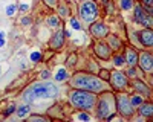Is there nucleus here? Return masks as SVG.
<instances>
[{"instance_id":"nucleus-40","label":"nucleus","mask_w":153,"mask_h":122,"mask_svg":"<svg viewBox=\"0 0 153 122\" xmlns=\"http://www.w3.org/2000/svg\"><path fill=\"white\" fill-rule=\"evenodd\" d=\"M45 3L48 6H55L57 5V0H45Z\"/></svg>"},{"instance_id":"nucleus-21","label":"nucleus","mask_w":153,"mask_h":122,"mask_svg":"<svg viewBox=\"0 0 153 122\" xmlns=\"http://www.w3.org/2000/svg\"><path fill=\"white\" fill-rule=\"evenodd\" d=\"M135 5V0H120V8L123 11H130Z\"/></svg>"},{"instance_id":"nucleus-19","label":"nucleus","mask_w":153,"mask_h":122,"mask_svg":"<svg viewBox=\"0 0 153 122\" xmlns=\"http://www.w3.org/2000/svg\"><path fill=\"white\" fill-rule=\"evenodd\" d=\"M68 78H69V73H68L66 69L61 67V69L57 70V73H55V81L60 82V81H65V79H68Z\"/></svg>"},{"instance_id":"nucleus-35","label":"nucleus","mask_w":153,"mask_h":122,"mask_svg":"<svg viewBox=\"0 0 153 122\" xmlns=\"http://www.w3.org/2000/svg\"><path fill=\"white\" fill-rule=\"evenodd\" d=\"M5 32L3 31H0V47H3L5 46V43H6V38H5Z\"/></svg>"},{"instance_id":"nucleus-23","label":"nucleus","mask_w":153,"mask_h":122,"mask_svg":"<svg viewBox=\"0 0 153 122\" xmlns=\"http://www.w3.org/2000/svg\"><path fill=\"white\" fill-rule=\"evenodd\" d=\"M113 64H115V67H123L124 64H126V61H124V57L121 55V54H117V55H113Z\"/></svg>"},{"instance_id":"nucleus-31","label":"nucleus","mask_w":153,"mask_h":122,"mask_svg":"<svg viewBox=\"0 0 153 122\" xmlns=\"http://www.w3.org/2000/svg\"><path fill=\"white\" fill-rule=\"evenodd\" d=\"M98 76L103 79V81H107L109 79V76H110V72L109 70H106V69H101L100 72H98Z\"/></svg>"},{"instance_id":"nucleus-10","label":"nucleus","mask_w":153,"mask_h":122,"mask_svg":"<svg viewBox=\"0 0 153 122\" xmlns=\"http://www.w3.org/2000/svg\"><path fill=\"white\" fill-rule=\"evenodd\" d=\"M89 32H91V35L94 37V38L97 40H101V38H104V37L109 35V28H107V24L103 23V21H92L91 23V28H89Z\"/></svg>"},{"instance_id":"nucleus-15","label":"nucleus","mask_w":153,"mask_h":122,"mask_svg":"<svg viewBox=\"0 0 153 122\" xmlns=\"http://www.w3.org/2000/svg\"><path fill=\"white\" fill-rule=\"evenodd\" d=\"M138 107H139L138 113H139V116H141V118L149 119V118L153 116V104L150 101H143V104H139Z\"/></svg>"},{"instance_id":"nucleus-18","label":"nucleus","mask_w":153,"mask_h":122,"mask_svg":"<svg viewBox=\"0 0 153 122\" xmlns=\"http://www.w3.org/2000/svg\"><path fill=\"white\" fill-rule=\"evenodd\" d=\"M107 44L110 46L112 51H118V49H121V46H123V43H121V40H120V37H117V35H110Z\"/></svg>"},{"instance_id":"nucleus-11","label":"nucleus","mask_w":153,"mask_h":122,"mask_svg":"<svg viewBox=\"0 0 153 122\" xmlns=\"http://www.w3.org/2000/svg\"><path fill=\"white\" fill-rule=\"evenodd\" d=\"M138 41L141 43L144 47H152L153 46V31H152V28H144V29H141L138 34Z\"/></svg>"},{"instance_id":"nucleus-37","label":"nucleus","mask_w":153,"mask_h":122,"mask_svg":"<svg viewBox=\"0 0 153 122\" xmlns=\"http://www.w3.org/2000/svg\"><path fill=\"white\" fill-rule=\"evenodd\" d=\"M75 58H76L75 55L69 57V58H68V61H66V64H68V66H74V64H75Z\"/></svg>"},{"instance_id":"nucleus-22","label":"nucleus","mask_w":153,"mask_h":122,"mask_svg":"<svg viewBox=\"0 0 153 122\" xmlns=\"http://www.w3.org/2000/svg\"><path fill=\"white\" fill-rule=\"evenodd\" d=\"M143 101H144V96L139 95V93H135V95L130 96V102H132L133 107H138L139 104H143Z\"/></svg>"},{"instance_id":"nucleus-8","label":"nucleus","mask_w":153,"mask_h":122,"mask_svg":"<svg viewBox=\"0 0 153 122\" xmlns=\"http://www.w3.org/2000/svg\"><path fill=\"white\" fill-rule=\"evenodd\" d=\"M133 20L138 24H143L144 28H152L153 26L152 14H149L141 3H135L133 5Z\"/></svg>"},{"instance_id":"nucleus-7","label":"nucleus","mask_w":153,"mask_h":122,"mask_svg":"<svg viewBox=\"0 0 153 122\" xmlns=\"http://www.w3.org/2000/svg\"><path fill=\"white\" fill-rule=\"evenodd\" d=\"M109 82H110L112 89H113L115 92H124L127 87H129V78H127L126 73L121 72V70H113V72H110Z\"/></svg>"},{"instance_id":"nucleus-25","label":"nucleus","mask_w":153,"mask_h":122,"mask_svg":"<svg viewBox=\"0 0 153 122\" xmlns=\"http://www.w3.org/2000/svg\"><path fill=\"white\" fill-rule=\"evenodd\" d=\"M139 3L144 6V9L149 12V14H152V11H153V0H139Z\"/></svg>"},{"instance_id":"nucleus-12","label":"nucleus","mask_w":153,"mask_h":122,"mask_svg":"<svg viewBox=\"0 0 153 122\" xmlns=\"http://www.w3.org/2000/svg\"><path fill=\"white\" fill-rule=\"evenodd\" d=\"M94 52L98 58L101 60H109L112 57V49L107 43H103V41H98L95 46H94Z\"/></svg>"},{"instance_id":"nucleus-6","label":"nucleus","mask_w":153,"mask_h":122,"mask_svg":"<svg viewBox=\"0 0 153 122\" xmlns=\"http://www.w3.org/2000/svg\"><path fill=\"white\" fill-rule=\"evenodd\" d=\"M115 104H117L118 108V113L124 118V119H132L133 113H135V107L130 102V96L126 95V93H120L115 96Z\"/></svg>"},{"instance_id":"nucleus-17","label":"nucleus","mask_w":153,"mask_h":122,"mask_svg":"<svg viewBox=\"0 0 153 122\" xmlns=\"http://www.w3.org/2000/svg\"><path fill=\"white\" fill-rule=\"evenodd\" d=\"M29 112H31V105L29 104H23V105H19V107H16V113H17V116L19 118H26L28 115H29Z\"/></svg>"},{"instance_id":"nucleus-38","label":"nucleus","mask_w":153,"mask_h":122,"mask_svg":"<svg viewBox=\"0 0 153 122\" xmlns=\"http://www.w3.org/2000/svg\"><path fill=\"white\" fill-rule=\"evenodd\" d=\"M42 78H43V79H49V78H51V72H49V70H43V72H42Z\"/></svg>"},{"instance_id":"nucleus-9","label":"nucleus","mask_w":153,"mask_h":122,"mask_svg":"<svg viewBox=\"0 0 153 122\" xmlns=\"http://www.w3.org/2000/svg\"><path fill=\"white\" fill-rule=\"evenodd\" d=\"M136 66H139L143 72L150 73L153 69V57L150 51H143L141 54H138V61H136Z\"/></svg>"},{"instance_id":"nucleus-27","label":"nucleus","mask_w":153,"mask_h":122,"mask_svg":"<svg viewBox=\"0 0 153 122\" xmlns=\"http://www.w3.org/2000/svg\"><path fill=\"white\" fill-rule=\"evenodd\" d=\"M29 58H31V61H32V63H40V61H42V58H43V55L40 54V52H32L31 55H29Z\"/></svg>"},{"instance_id":"nucleus-34","label":"nucleus","mask_w":153,"mask_h":122,"mask_svg":"<svg viewBox=\"0 0 153 122\" xmlns=\"http://www.w3.org/2000/svg\"><path fill=\"white\" fill-rule=\"evenodd\" d=\"M20 23L23 24V26H29V24L32 23V18H31V17H23V18L20 20Z\"/></svg>"},{"instance_id":"nucleus-39","label":"nucleus","mask_w":153,"mask_h":122,"mask_svg":"<svg viewBox=\"0 0 153 122\" xmlns=\"http://www.w3.org/2000/svg\"><path fill=\"white\" fill-rule=\"evenodd\" d=\"M29 119H31V121H46V118H45V116H35V115H34V116H31Z\"/></svg>"},{"instance_id":"nucleus-20","label":"nucleus","mask_w":153,"mask_h":122,"mask_svg":"<svg viewBox=\"0 0 153 122\" xmlns=\"http://www.w3.org/2000/svg\"><path fill=\"white\" fill-rule=\"evenodd\" d=\"M46 21H48V24L51 28H58L60 24H61V21H60V17L58 15H49L48 18H46Z\"/></svg>"},{"instance_id":"nucleus-24","label":"nucleus","mask_w":153,"mask_h":122,"mask_svg":"<svg viewBox=\"0 0 153 122\" xmlns=\"http://www.w3.org/2000/svg\"><path fill=\"white\" fill-rule=\"evenodd\" d=\"M101 2H103V5H104L106 14H113L115 8H113V3H112V0H101Z\"/></svg>"},{"instance_id":"nucleus-26","label":"nucleus","mask_w":153,"mask_h":122,"mask_svg":"<svg viewBox=\"0 0 153 122\" xmlns=\"http://www.w3.org/2000/svg\"><path fill=\"white\" fill-rule=\"evenodd\" d=\"M58 14H60V17H68L69 15V9H68V6L66 5H58Z\"/></svg>"},{"instance_id":"nucleus-5","label":"nucleus","mask_w":153,"mask_h":122,"mask_svg":"<svg viewBox=\"0 0 153 122\" xmlns=\"http://www.w3.org/2000/svg\"><path fill=\"white\" fill-rule=\"evenodd\" d=\"M78 15L86 23H92V21L98 20V17H100V8L95 3V0H86V2H83L80 5V8H78Z\"/></svg>"},{"instance_id":"nucleus-32","label":"nucleus","mask_w":153,"mask_h":122,"mask_svg":"<svg viewBox=\"0 0 153 122\" xmlns=\"http://www.w3.org/2000/svg\"><path fill=\"white\" fill-rule=\"evenodd\" d=\"M124 73H126L127 78H135V76H136V69H135V66H129L127 72H124Z\"/></svg>"},{"instance_id":"nucleus-13","label":"nucleus","mask_w":153,"mask_h":122,"mask_svg":"<svg viewBox=\"0 0 153 122\" xmlns=\"http://www.w3.org/2000/svg\"><path fill=\"white\" fill-rule=\"evenodd\" d=\"M65 34H63V31H57L54 32V35L51 37V41H49V47L52 49V51H58V49L63 47V44H65Z\"/></svg>"},{"instance_id":"nucleus-2","label":"nucleus","mask_w":153,"mask_h":122,"mask_svg":"<svg viewBox=\"0 0 153 122\" xmlns=\"http://www.w3.org/2000/svg\"><path fill=\"white\" fill-rule=\"evenodd\" d=\"M106 81H103L98 75H91L86 72H78L72 76V87L74 89H81L94 93H101L106 90Z\"/></svg>"},{"instance_id":"nucleus-29","label":"nucleus","mask_w":153,"mask_h":122,"mask_svg":"<svg viewBox=\"0 0 153 122\" xmlns=\"http://www.w3.org/2000/svg\"><path fill=\"white\" fill-rule=\"evenodd\" d=\"M16 11H17V5H8L6 9H5V12H6L8 17H12V15L16 14Z\"/></svg>"},{"instance_id":"nucleus-36","label":"nucleus","mask_w":153,"mask_h":122,"mask_svg":"<svg viewBox=\"0 0 153 122\" xmlns=\"http://www.w3.org/2000/svg\"><path fill=\"white\" fill-rule=\"evenodd\" d=\"M17 9H19L20 12H26V11L29 9V6H28V5H25V3H20V5L17 6Z\"/></svg>"},{"instance_id":"nucleus-4","label":"nucleus","mask_w":153,"mask_h":122,"mask_svg":"<svg viewBox=\"0 0 153 122\" xmlns=\"http://www.w3.org/2000/svg\"><path fill=\"white\" fill-rule=\"evenodd\" d=\"M97 96H98V93L72 87L71 92H69V104L75 108H78V110L91 112V110H94V107H95Z\"/></svg>"},{"instance_id":"nucleus-3","label":"nucleus","mask_w":153,"mask_h":122,"mask_svg":"<svg viewBox=\"0 0 153 122\" xmlns=\"http://www.w3.org/2000/svg\"><path fill=\"white\" fill-rule=\"evenodd\" d=\"M95 113L98 119L104 121H112L115 118V110H117V104H115V95L112 92L103 90L100 96H97L95 102Z\"/></svg>"},{"instance_id":"nucleus-16","label":"nucleus","mask_w":153,"mask_h":122,"mask_svg":"<svg viewBox=\"0 0 153 122\" xmlns=\"http://www.w3.org/2000/svg\"><path fill=\"white\" fill-rule=\"evenodd\" d=\"M124 61H126V64H129V66H136V61H138V52H136V49L127 47L126 49V55H124Z\"/></svg>"},{"instance_id":"nucleus-14","label":"nucleus","mask_w":153,"mask_h":122,"mask_svg":"<svg viewBox=\"0 0 153 122\" xmlns=\"http://www.w3.org/2000/svg\"><path fill=\"white\" fill-rule=\"evenodd\" d=\"M132 87H133V90H135L136 93L143 95L144 98H150V95H152L150 87H149L144 81H141V79H133V81H132Z\"/></svg>"},{"instance_id":"nucleus-30","label":"nucleus","mask_w":153,"mask_h":122,"mask_svg":"<svg viewBox=\"0 0 153 122\" xmlns=\"http://www.w3.org/2000/svg\"><path fill=\"white\" fill-rule=\"evenodd\" d=\"M71 26H72L75 31H81V29H83V26L80 24V21L76 20L75 17H71Z\"/></svg>"},{"instance_id":"nucleus-1","label":"nucleus","mask_w":153,"mask_h":122,"mask_svg":"<svg viewBox=\"0 0 153 122\" xmlns=\"http://www.w3.org/2000/svg\"><path fill=\"white\" fill-rule=\"evenodd\" d=\"M58 93L60 89L54 82H49V81L34 82L28 89H25V92L22 93V99L26 104H31L38 99H54Z\"/></svg>"},{"instance_id":"nucleus-33","label":"nucleus","mask_w":153,"mask_h":122,"mask_svg":"<svg viewBox=\"0 0 153 122\" xmlns=\"http://www.w3.org/2000/svg\"><path fill=\"white\" fill-rule=\"evenodd\" d=\"M14 112H16V105H14V104H11V105L5 110V112H3V115H5V116H11Z\"/></svg>"},{"instance_id":"nucleus-28","label":"nucleus","mask_w":153,"mask_h":122,"mask_svg":"<svg viewBox=\"0 0 153 122\" xmlns=\"http://www.w3.org/2000/svg\"><path fill=\"white\" fill-rule=\"evenodd\" d=\"M75 118H76V119H80V121H91V115H89L86 110H81V112L76 115Z\"/></svg>"}]
</instances>
